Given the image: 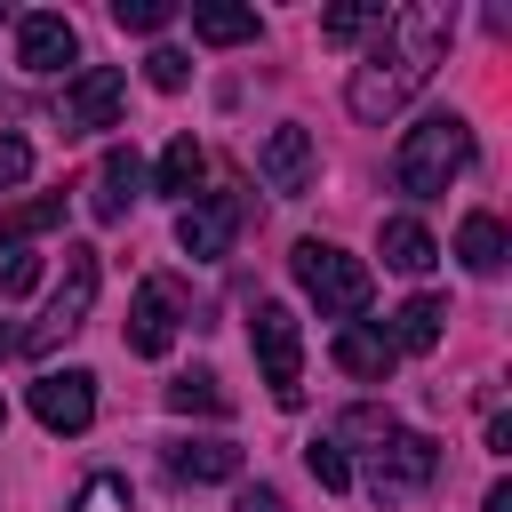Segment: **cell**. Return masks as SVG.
Wrapping results in <instances>:
<instances>
[{
  "instance_id": "obj_29",
  "label": "cell",
  "mask_w": 512,
  "mask_h": 512,
  "mask_svg": "<svg viewBox=\"0 0 512 512\" xmlns=\"http://www.w3.org/2000/svg\"><path fill=\"white\" fill-rule=\"evenodd\" d=\"M144 80H152V88H168V96H176V88H184V80H192V56H184V48H152V56H144Z\"/></svg>"
},
{
  "instance_id": "obj_15",
  "label": "cell",
  "mask_w": 512,
  "mask_h": 512,
  "mask_svg": "<svg viewBox=\"0 0 512 512\" xmlns=\"http://www.w3.org/2000/svg\"><path fill=\"white\" fill-rule=\"evenodd\" d=\"M376 256H384L392 272H408V280H416V272H432V264H440V240H432L416 216H384V232H376Z\"/></svg>"
},
{
  "instance_id": "obj_19",
  "label": "cell",
  "mask_w": 512,
  "mask_h": 512,
  "mask_svg": "<svg viewBox=\"0 0 512 512\" xmlns=\"http://www.w3.org/2000/svg\"><path fill=\"white\" fill-rule=\"evenodd\" d=\"M264 24H256V8H232V0H200L192 8V40H208V48H240V40H256Z\"/></svg>"
},
{
  "instance_id": "obj_30",
  "label": "cell",
  "mask_w": 512,
  "mask_h": 512,
  "mask_svg": "<svg viewBox=\"0 0 512 512\" xmlns=\"http://www.w3.org/2000/svg\"><path fill=\"white\" fill-rule=\"evenodd\" d=\"M24 176H32V144H24V136H0V192L24 184Z\"/></svg>"
},
{
  "instance_id": "obj_22",
  "label": "cell",
  "mask_w": 512,
  "mask_h": 512,
  "mask_svg": "<svg viewBox=\"0 0 512 512\" xmlns=\"http://www.w3.org/2000/svg\"><path fill=\"white\" fill-rule=\"evenodd\" d=\"M384 0H344V8H328L320 16V40H360V32H384Z\"/></svg>"
},
{
  "instance_id": "obj_3",
  "label": "cell",
  "mask_w": 512,
  "mask_h": 512,
  "mask_svg": "<svg viewBox=\"0 0 512 512\" xmlns=\"http://www.w3.org/2000/svg\"><path fill=\"white\" fill-rule=\"evenodd\" d=\"M296 280H304V296L328 312V320H360L368 312V296H376V280H368V264L360 256H344L336 240H296Z\"/></svg>"
},
{
  "instance_id": "obj_27",
  "label": "cell",
  "mask_w": 512,
  "mask_h": 512,
  "mask_svg": "<svg viewBox=\"0 0 512 512\" xmlns=\"http://www.w3.org/2000/svg\"><path fill=\"white\" fill-rule=\"evenodd\" d=\"M176 16V0H112V24L120 32H160Z\"/></svg>"
},
{
  "instance_id": "obj_20",
  "label": "cell",
  "mask_w": 512,
  "mask_h": 512,
  "mask_svg": "<svg viewBox=\"0 0 512 512\" xmlns=\"http://www.w3.org/2000/svg\"><path fill=\"white\" fill-rule=\"evenodd\" d=\"M168 408H176V416H232V392H224L208 368H192V376L168 384Z\"/></svg>"
},
{
  "instance_id": "obj_13",
  "label": "cell",
  "mask_w": 512,
  "mask_h": 512,
  "mask_svg": "<svg viewBox=\"0 0 512 512\" xmlns=\"http://www.w3.org/2000/svg\"><path fill=\"white\" fill-rule=\"evenodd\" d=\"M136 192H144V160H136V144H112V152L96 160V176H88V208H96V224H120V216L136 208Z\"/></svg>"
},
{
  "instance_id": "obj_25",
  "label": "cell",
  "mask_w": 512,
  "mask_h": 512,
  "mask_svg": "<svg viewBox=\"0 0 512 512\" xmlns=\"http://www.w3.org/2000/svg\"><path fill=\"white\" fill-rule=\"evenodd\" d=\"M392 432H400V424H392V408H344V424H336L328 440H336V448H344V440H376V448H384Z\"/></svg>"
},
{
  "instance_id": "obj_32",
  "label": "cell",
  "mask_w": 512,
  "mask_h": 512,
  "mask_svg": "<svg viewBox=\"0 0 512 512\" xmlns=\"http://www.w3.org/2000/svg\"><path fill=\"white\" fill-rule=\"evenodd\" d=\"M488 512H512V480H496V488H488Z\"/></svg>"
},
{
  "instance_id": "obj_4",
  "label": "cell",
  "mask_w": 512,
  "mask_h": 512,
  "mask_svg": "<svg viewBox=\"0 0 512 512\" xmlns=\"http://www.w3.org/2000/svg\"><path fill=\"white\" fill-rule=\"evenodd\" d=\"M96 280H104V272H96V248H88V240H72V248H64V280L48 288L40 320H32L16 344H24V352H56L72 328H88V312H96Z\"/></svg>"
},
{
  "instance_id": "obj_6",
  "label": "cell",
  "mask_w": 512,
  "mask_h": 512,
  "mask_svg": "<svg viewBox=\"0 0 512 512\" xmlns=\"http://www.w3.org/2000/svg\"><path fill=\"white\" fill-rule=\"evenodd\" d=\"M120 104H128V72H120V64H80V72L64 80V96H56V128H64V136L112 128Z\"/></svg>"
},
{
  "instance_id": "obj_14",
  "label": "cell",
  "mask_w": 512,
  "mask_h": 512,
  "mask_svg": "<svg viewBox=\"0 0 512 512\" xmlns=\"http://www.w3.org/2000/svg\"><path fill=\"white\" fill-rule=\"evenodd\" d=\"M328 352H336V368H344V376H360V384H384V376H392V360H400V352H392V336H384V328H368V320H344Z\"/></svg>"
},
{
  "instance_id": "obj_1",
  "label": "cell",
  "mask_w": 512,
  "mask_h": 512,
  "mask_svg": "<svg viewBox=\"0 0 512 512\" xmlns=\"http://www.w3.org/2000/svg\"><path fill=\"white\" fill-rule=\"evenodd\" d=\"M448 32H456V8H448V0H408V8H392L384 32H376V48H368V56L352 64V80H344L352 120L384 128L392 112H408V96L440 72Z\"/></svg>"
},
{
  "instance_id": "obj_23",
  "label": "cell",
  "mask_w": 512,
  "mask_h": 512,
  "mask_svg": "<svg viewBox=\"0 0 512 512\" xmlns=\"http://www.w3.org/2000/svg\"><path fill=\"white\" fill-rule=\"evenodd\" d=\"M56 216H64V192H48V200H24V208L0 224V248H24V240H32V232H48Z\"/></svg>"
},
{
  "instance_id": "obj_21",
  "label": "cell",
  "mask_w": 512,
  "mask_h": 512,
  "mask_svg": "<svg viewBox=\"0 0 512 512\" xmlns=\"http://www.w3.org/2000/svg\"><path fill=\"white\" fill-rule=\"evenodd\" d=\"M200 176H208V160H200V144H192V136H176V144L160 152V176H152V184H160L168 200H192V184H200Z\"/></svg>"
},
{
  "instance_id": "obj_8",
  "label": "cell",
  "mask_w": 512,
  "mask_h": 512,
  "mask_svg": "<svg viewBox=\"0 0 512 512\" xmlns=\"http://www.w3.org/2000/svg\"><path fill=\"white\" fill-rule=\"evenodd\" d=\"M32 416L48 432H88L96 424V376L88 368H40L32 376Z\"/></svg>"
},
{
  "instance_id": "obj_28",
  "label": "cell",
  "mask_w": 512,
  "mask_h": 512,
  "mask_svg": "<svg viewBox=\"0 0 512 512\" xmlns=\"http://www.w3.org/2000/svg\"><path fill=\"white\" fill-rule=\"evenodd\" d=\"M40 288V256L32 248H0V296H32Z\"/></svg>"
},
{
  "instance_id": "obj_9",
  "label": "cell",
  "mask_w": 512,
  "mask_h": 512,
  "mask_svg": "<svg viewBox=\"0 0 512 512\" xmlns=\"http://www.w3.org/2000/svg\"><path fill=\"white\" fill-rule=\"evenodd\" d=\"M440 472V448L424 440V432H392L384 448H376V472H368V496L376 504H400V496H416L424 480Z\"/></svg>"
},
{
  "instance_id": "obj_18",
  "label": "cell",
  "mask_w": 512,
  "mask_h": 512,
  "mask_svg": "<svg viewBox=\"0 0 512 512\" xmlns=\"http://www.w3.org/2000/svg\"><path fill=\"white\" fill-rule=\"evenodd\" d=\"M440 328H448V304H440V296H408V304L392 312V328H384V336H392V352H432V344H440Z\"/></svg>"
},
{
  "instance_id": "obj_5",
  "label": "cell",
  "mask_w": 512,
  "mask_h": 512,
  "mask_svg": "<svg viewBox=\"0 0 512 512\" xmlns=\"http://www.w3.org/2000/svg\"><path fill=\"white\" fill-rule=\"evenodd\" d=\"M248 344H256V360H264L272 400H280V408H304V336H296V312H288V304H256Z\"/></svg>"
},
{
  "instance_id": "obj_33",
  "label": "cell",
  "mask_w": 512,
  "mask_h": 512,
  "mask_svg": "<svg viewBox=\"0 0 512 512\" xmlns=\"http://www.w3.org/2000/svg\"><path fill=\"white\" fill-rule=\"evenodd\" d=\"M8 344H16V336H8V328H0V352H8Z\"/></svg>"
},
{
  "instance_id": "obj_24",
  "label": "cell",
  "mask_w": 512,
  "mask_h": 512,
  "mask_svg": "<svg viewBox=\"0 0 512 512\" xmlns=\"http://www.w3.org/2000/svg\"><path fill=\"white\" fill-rule=\"evenodd\" d=\"M304 464H312V480H320L328 496H344V488H352V456H344V448H336L328 432H320V440L304 448Z\"/></svg>"
},
{
  "instance_id": "obj_2",
  "label": "cell",
  "mask_w": 512,
  "mask_h": 512,
  "mask_svg": "<svg viewBox=\"0 0 512 512\" xmlns=\"http://www.w3.org/2000/svg\"><path fill=\"white\" fill-rule=\"evenodd\" d=\"M464 160H472V120H464V112H424V120L400 136V152H392V184H400L408 200H440V192L464 176Z\"/></svg>"
},
{
  "instance_id": "obj_16",
  "label": "cell",
  "mask_w": 512,
  "mask_h": 512,
  "mask_svg": "<svg viewBox=\"0 0 512 512\" xmlns=\"http://www.w3.org/2000/svg\"><path fill=\"white\" fill-rule=\"evenodd\" d=\"M168 472L192 480V488H216V480H240V448L232 440H176L168 448Z\"/></svg>"
},
{
  "instance_id": "obj_31",
  "label": "cell",
  "mask_w": 512,
  "mask_h": 512,
  "mask_svg": "<svg viewBox=\"0 0 512 512\" xmlns=\"http://www.w3.org/2000/svg\"><path fill=\"white\" fill-rule=\"evenodd\" d=\"M232 512H288V504H280V488H240Z\"/></svg>"
},
{
  "instance_id": "obj_10",
  "label": "cell",
  "mask_w": 512,
  "mask_h": 512,
  "mask_svg": "<svg viewBox=\"0 0 512 512\" xmlns=\"http://www.w3.org/2000/svg\"><path fill=\"white\" fill-rule=\"evenodd\" d=\"M176 320H184V296H176V280H144L136 288V304H128V352H144V360H160L168 344H176Z\"/></svg>"
},
{
  "instance_id": "obj_17",
  "label": "cell",
  "mask_w": 512,
  "mask_h": 512,
  "mask_svg": "<svg viewBox=\"0 0 512 512\" xmlns=\"http://www.w3.org/2000/svg\"><path fill=\"white\" fill-rule=\"evenodd\" d=\"M456 256H464V272H480V280L504 272V256H512V248H504V224H496L488 208H472V216L456 224Z\"/></svg>"
},
{
  "instance_id": "obj_11",
  "label": "cell",
  "mask_w": 512,
  "mask_h": 512,
  "mask_svg": "<svg viewBox=\"0 0 512 512\" xmlns=\"http://www.w3.org/2000/svg\"><path fill=\"white\" fill-rule=\"evenodd\" d=\"M232 232H240V200H232V192L184 200V216H176V248H184L192 264H216V256L232 248Z\"/></svg>"
},
{
  "instance_id": "obj_7",
  "label": "cell",
  "mask_w": 512,
  "mask_h": 512,
  "mask_svg": "<svg viewBox=\"0 0 512 512\" xmlns=\"http://www.w3.org/2000/svg\"><path fill=\"white\" fill-rule=\"evenodd\" d=\"M256 176L280 192V200H304L312 192V176H320V152H312V128H296V120H280L264 144H256Z\"/></svg>"
},
{
  "instance_id": "obj_26",
  "label": "cell",
  "mask_w": 512,
  "mask_h": 512,
  "mask_svg": "<svg viewBox=\"0 0 512 512\" xmlns=\"http://www.w3.org/2000/svg\"><path fill=\"white\" fill-rule=\"evenodd\" d=\"M72 512H128V480H120V472H88Z\"/></svg>"
},
{
  "instance_id": "obj_12",
  "label": "cell",
  "mask_w": 512,
  "mask_h": 512,
  "mask_svg": "<svg viewBox=\"0 0 512 512\" xmlns=\"http://www.w3.org/2000/svg\"><path fill=\"white\" fill-rule=\"evenodd\" d=\"M72 56H80V32H72V16H48V8L16 16V64H24V72H64Z\"/></svg>"
}]
</instances>
